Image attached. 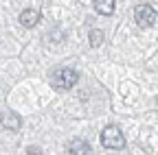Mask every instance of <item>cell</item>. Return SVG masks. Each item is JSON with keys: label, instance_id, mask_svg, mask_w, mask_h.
Masks as SVG:
<instances>
[{"label": "cell", "instance_id": "9c48e42d", "mask_svg": "<svg viewBox=\"0 0 158 155\" xmlns=\"http://www.w3.org/2000/svg\"><path fill=\"white\" fill-rule=\"evenodd\" d=\"M27 153H31V155H35V153H42V151H40V149H37V146H31V149H29V151H27Z\"/></svg>", "mask_w": 158, "mask_h": 155}, {"label": "cell", "instance_id": "5b68a950", "mask_svg": "<svg viewBox=\"0 0 158 155\" xmlns=\"http://www.w3.org/2000/svg\"><path fill=\"white\" fill-rule=\"evenodd\" d=\"M40 17H42V13H40L37 9H24L22 13H20V24H22L24 29H33L37 22H40Z\"/></svg>", "mask_w": 158, "mask_h": 155}, {"label": "cell", "instance_id": "52a82bcc", "mask_svg": "<svg viewBox=\"0 0 158 155\" xmlns=\"http://www.w3.org/2000/svg\"><path fill=\"white\" fill-rule=\"evenodd\" d=\"M116 9V0H94V11L101 15H112Z\"/></svg>", "mask_w": 158, "mask_h": 155}, {"label": "cell", "instance_id": "ba28073f", "mask_svg": "<svg viewBox=\"0 0 158 155\" xmlns=\"http://www.w3.org/2000/svg\"><path fill=\"white\" fill-rule=\"evenodd\" d=\"M88 40H90V46H101L103 44V33L101 31H99V29H92L90 31V35H88Z\"/></svg>", "mask_w": 158, "mask_h": 155}, {"label": "cell", "instance_id": "8992f818", "mask_svg": "<svg viewBox=\"0 0 158 155\" xmlns=\"http://www.w3.org/2000/svg\"><path fill=\"white\" fill-rule=\"evenodd\" d=\"M90 151L92 149L86 140H70L66 144V153H70V155H88Z\"/></svg>", "mask_w": 158, "mask_h": 155}, {"label": "cell", "instance_id": "3957f363", "mask_svg": "<svg viewBox=\"0 0 158 155\" xmlns=\"http://www.w3.org/2000/svg\"><path fill=\"white\" fill-rule=\"evenodd\" d=\"M134 20L141 29H149L156 24V11L152 5H138L134 9Z\"/></svg>", "mask_w": 158, "mask_h": 155}, {"label": "cell", "instance_id": "277c9868", "mask_svg": "<svg viewBox=\"0 0 158 155\" xmlns=\"http://www.w3.org/2000/svg\"><path fill=\"white\" fill-rule=\"evenodd\" d=\"M0 125H2L5 129H9V131H18L20 127H22V118H20L15 111L5 109L2 114H0Z\"/></svg>", "mask_w": 158, "mask_h": 155}, {"label": "cell", "instance_id": "7a4b0ae2", "mask_svg": "<svg viewBox=\"0 0 158 155\" xmlns=\"http://www.w3.org/2000/svg\"><path fill=\"white\" fill-rule=\"evenodd\" d=\"M101 144L106 149H112V151H118L125 146V135L123 131L118 129L116 125H108L103 131H101Z\"/></svg>", "mask_w": 158, "mask_h": 155}, {"label": "cell", "instance_id": "6da1fadb", "mask_svg": "<svg viewBox=\"0 0 158 155\" xmlns=\"http://www.w3.org/2000/svg\"><path fill=\"white\" fill-rule=\"evenodd\" d=\"M77 79H79V74L77 70L68 68V66H62V68H55L51 72V85L55 90H70L77 85Z\"/></svg>", "mask_w": 158, "mask_h": 155}]
</instances>
